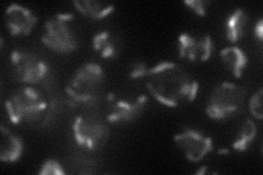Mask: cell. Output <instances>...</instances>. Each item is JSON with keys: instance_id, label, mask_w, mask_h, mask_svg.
I'll list each match as a JSON object with an SVG mask.
<instances>
[{"instance_id": "cell-23", "label": "cell", "mask_w": 263, "mask_h": 175, "mask_svg": "<svg viewBox=\"0 0 263 175\" xmlns=\"http://www.w3.org/2000/svg\"><path fill=\"white\" fill-rule=\"evenodd\" d=\"M218 153H220V154H227V153H229V150L228 149H219L218 150Z\"/></svg>"}, {"instance_id": "cell-4", "label": "cell", "mask_w": 263, "mask_h": 175, "mask_svg": "<svg viewBox=\"0 0 263 175\" xmlns=\"http://www.w3.org/2000/svg\"><path fill=\"white\" fill-rule=\"evenodd\" d=\"M246 100V91L233 82H221L212 90L205 113L210 119L223 121L239 112Z\"/></svg>"}, {"instance_id": "cell-13", "label": "cell", "mask_w": 263, "mask_h": 175, "mask_svg": "<svg viewBox=\"0 0 263 175\" xmlns=\"http://www.w3.org/2000/svg\"><path fill=\"white\" fill-rule=\"evenodd\" d=\"M92 47L95 51L105 60H113L120 54V38L110 31L98 32L92 37Z\"/></svg>"}, {"instance_id": "cell-2", "label": "cell", "mask_w": 263, "mask_h": 175, "mask_svg": "<svg viewBox=\"0 0 263 175\" xmlns=\"http://www.w3.org/2000/svg\"><path fill=\"white\" fill-rule=\"evenodd\" d=\"M103 82L104 71L100 65L82 64L66 86V94L76 104H91L100 95Z\"/></svg>"}, {"instance_id": "cell-22", "label": "cell", "mask_w": 263, "mask_h": 175, "mask_svg": "<svg viewBox=\"0 0 263 175\" xmlns=\"http://www.w3.org/2000/svg\"><path fill=\"white\" fill-rule=\"evenodd\" d=\"M206 173V166H203V168H200L199 171L196 172V174H205Z\"/></svg>"}, {"instance_id": "cell-11", "label": "cell", "mask_w": 263, "mask_h": 175, "mask_svg": "<svg viewBox=\"0 0 263 175\" xmlns=\"http://www.w3.org/2000/svg\"><path fill=\"white\" fill-rule=\"evenodd\" d=\"M5 23L12 36L29 35L37 23V16L27 7L11 4L5 11Z\"/></svg>"}, {"instance_id": "cell-10", "label": "cell", "mask_w": 263, "mask_h": 175, "mask_svg": "<svg viewBox=\"0 0 263 175\" xmlns=\"http://www.w3.org/2000/svg\"><path fill=\"white\" fill-rule=\"evenodd\" d=\"M147 96L142 94L132 99H115L110 95V106L106 121L117 123H129L136 121L141 116L146 107Z\"/></svg>"}, {"instance_id": "cell-18", "label": "cell", "mask_w": 263, "mask_h": 175, "mask_svg": "<svg viewBox=\"0 0 263 175\" xmlns=\"http://www.w3.org/2000/svg\"><path fill=\"white\" fill-rule=\"evenodd\" d=\"M262 99H263V89L260 88L256 93H253V95L249 100V112L253 116L254 119H257L259 121L262 120L263 118V103H262Z\"/></svg>"}, {"instance_id": "cell-16", "label": "cell", "mask_w": 263, "mask_h": 175, "mask_svg": "<svg viewBox=\"0 0 263 175\" xmlns=\"http://www.w3.org/2000/svg\"><path fill=\"white\" fill-rule=\"evenodd\" d=\"M247 21H248V16L241 8H237L227 16L225 33L226 38L230 43H237L243 37Z\"/></svg>"}, {"instance_id": "cell-20", "label": "cell", "mask_w": 263, "mask_h": 175, "mask_svg": "<svg viewBox=\"0 0 263 175\" xmlns=\"http://www.w3.org/2000/svg\"><path fill=\"white\" fill-rule=\"evenodd\" d=\"M184 5L197 15L205 16L210 3L205 2V0H186V2H184Z\"/></svg>"}, {"instance_id": "cell-8", "label": "cell", "mask_w": 263, "mask_h": 175, "mask_svg": "<svg viewBox=\"0 0 263 175\" xmlns=\"http://www.w3.org/2000/svg\"><path fill=\"white\" fill-rule=\"evenodd\" d=\"M175 144L191 162H200L214 150L212 137L191 127H184L174 137Z\"/></svg>"}, {"instance_id": "cell-19", "label": "cell", "mask_w": 263, "mask_h": 175, "mask_svg": "<svg viewBox=\"0 0 263 175\" xmlns=\"http://www.w3.org/2000/svg\"><path fill=\"white\" fill-rule=\"evenodd\" d=\"M40 175H65L66 171L63 165L55 159L46 160L39 170Z\"/></svg>"}, {"instance_id": "cell-5", "label": "cell", "mask_w": 263, "mask_h": 175, "mask_svg": "<svg viewBox=\"0 0 263 175\" xmlns=\"http://www.w3.org/2000/svg\"><path fill=\"white\" fill-rule=\"evenodd\" d=\"M72 135L78 146L89 151H96L108 143L110 129L100 115L82 114L73 121Z\"/></svg>"}, {"instance_id": "cell-3", "label": "cell", "mask_w": 263, "mask_h": 175, "mask_svg": "<svg viewBox=\"0 0 263 175\" xmlns=\"http://www.w3.org/2000/svg\"><path fill=\"white\" fill-rule=\"evenodd\" d=\"M8 118L14 124L37 121L47 110L43 94L33 87H21L13 92L5 103Z\"/></svg>"}, {"instance_id": "cell-7", "label": "cell", "mask_w": 263, "mask_h": 175, "mask_svg": "<svg viewBox=\"0 0 263 175\" xmlns=\"http://www.w3.org/2000/svg\"><path fill=\"white\" fill-rule=\"evenodd\" d=\"M10 64L15 80L26 85H40L46 80L49 66L37 54L26 49H13Z\"/></svg>"}, {"instance_id": "cell-14", "label": "cell", "mask_w": 263, "mask_h": 175, "mask_svg": "<svg viewBox=\"0 0 263 175\" xmlns=\"http://www.w3.org/2000/svg\"><path fill=\"white\" fill-rule=\"evenodd\" d=\"M220 58L225 67L230 70L236 78H240L242 76L243 70L248 65V57L238 46H228L221 49Z\"/></svg>"}, {"instance_id": "cell-6", "label": "cell", "mask_w": 263, "mask_h": 175, "mask_svg": "<svg viewBox=\"0 0 263 175\" xmlns=\"http://www.w3.org/2000/svg\"><path fill=\"white\" fill-rule=\"evenodd\" d=\"M72 20L73 15L71 13H56L51 16L44 26L43 44L51 51L60 54L76 51L78 41L70 24Z\"/></svg>"}, {"instance_id": "cell-9", "label": "cell", "mask_w": 263, "mask_h": 175, "mask_svg": "<svg viewBox=\"0 0 263 175\" xmlns=\"http://www.w3.org/2000/svg\"><path fill=\"white\" fill-rule=\"evenodd\" d=\"M215 45L209 34L182 33L178 37L179 57L190 62H206L212 57Z\"/></svg>"}, {"instance_id": "cell-15", "label": "cell", "mask_w": 263, "mask_h": 175, "mask_svg": "<svg viewBox=\"0 0 263 175\" xmlns=\"http://www.w3.org/2000/svg\"><path fill=\"white\" fill-rule=\"evenodd\" d=\"M72 4L82 15L96 21L105 19L115 10V7L112 4L93 2V0H76Z\"/></svg>"}, {"instance_id": "cell-1", "label": "cell", "mask_w": 263, "mask_h": 175, "mask_svg": "<svg viewBox=\"0 0 263 175\" xmlns=\"http://www.w3.org/2000/svg\"><path fill=\"white\" fill-rule=\"evenodd\" d=\"M129 77L145 78L153 98L168 107L190 103L199 92V82L176 63L161 62L149 68L144 63H137L132 67Z\"/></svg>"}, {"instance_id": "cell-12", "label": "cell", "mask_w": 263, "mask_h": 175, "mask_svg": "<svg viewBox=\"0 0 263 175\" xmlns=\"http://www.w3.org/2000/svg\"><path fill=\"white\" fill-rule=\"evenodd\" d=\"M2 131V143H0V160L3 162L13 163L20 160L23 154V141L22 139L14 135L10 129H8L5 125L0 126Z\"/></svg>"}, {"instance_id": "cell-17", "label": "cell", "mask_w": 263, "mask_h": 175, "mask_svg": "<svg viewBox=\"0 0 263 175\" xmlns=\"http://www.w3.org/2000/svg\"><path fill=\"white\" fill-rule=\"evenodd\" d=\"M258 135V126L253 120L247 119L233 141L232 147L238 152H245L253 144Z\"/></svg>"}, {"instance_id": "cell-21", "label": "cell", "mask_w": 263, "mask_h": 175, "mask_svg": "<svg viewBox=\"0 0 263 175\" xmlns=\"http://www.w3.org/2000/svg\"><path fill=\"white\" fill-rule=\"evenodd\" d=\"M262 24H263V20L260 19V20L258 21V23H257V26H256V30H254V32H256V35H257V37L259 38V41H262V38H263V34H262Z\"/></svg>"}]
</instances>
